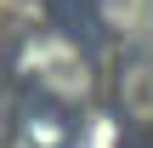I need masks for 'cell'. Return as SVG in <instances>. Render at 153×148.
<instances>
[{"instance_id":"cell-1","label":"cell","mask_w":153,"mask_h":148,"mask_svg":"<svg viewBox=\"0 0 153 148\" xmlns=\"http://www.w3.org/2000/svg\"><path fill=\"white\" fill-rule=\"evenodd\" d=\"M17 148H62V125H57V114H28L23 131H17Z\"/></svg>"}]
</instances>
